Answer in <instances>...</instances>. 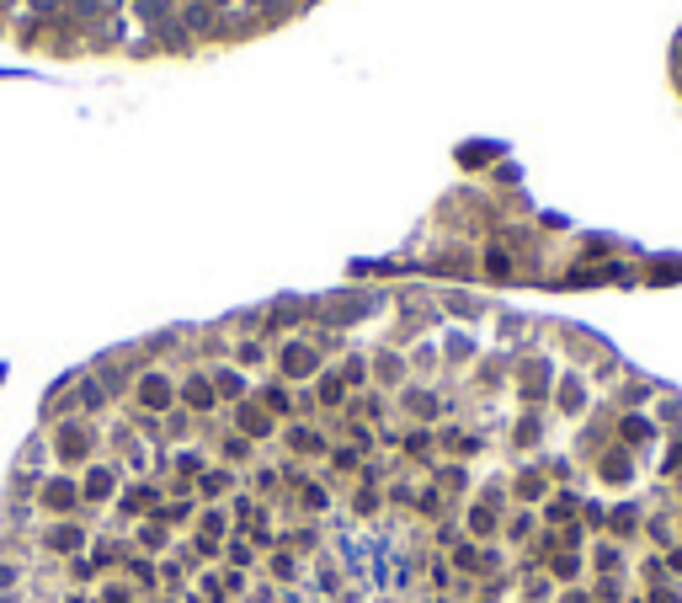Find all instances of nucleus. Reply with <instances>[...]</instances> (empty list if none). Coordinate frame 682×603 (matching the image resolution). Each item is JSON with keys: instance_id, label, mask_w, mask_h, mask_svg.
I'll return each instance as SVG.
<instances>
[{"instance_id": "nucleus-1", "label": "nucleus", "mask_w": 682, "mask_h": 603, "mask_svg": "<svg viewBox=\"0 0 682 603\" xmlns=\"http://www.w3.org/2000/svg\"><path fill=\"white\" fill-rule=\"evenodd\" d=\"M144 400H150V406H166V379H150V385H144Z\"/></svg>"}, {"instance_id": "nucleus-2", "label": "nucleus", "mask_w": 682, "mask_h": 603, "mask_svg": "<svg viewBox=\"0 0 682 603\" xmlns=\"http://www.w3.org/2000/svg\"><path fill=\"white\" fill-rule=\"evenodd\" d=\"M288 369H293V374H310V352L293 347V352H288Z\"/></svg>"}]
</instances>
